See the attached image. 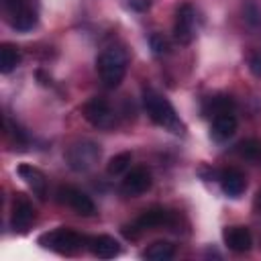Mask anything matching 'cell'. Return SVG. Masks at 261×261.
<instances>
[{"label": "cell", "mask_w": 261, "mask_h": 261, "mask_svg": "<svg viewBox=\"0 0 261 261\" xmlns=\"http://www.w3.org/2000/svg\"><path fill=\"white\" fill-rule=\"evenodd\" d=\"M249 69L255 77H261V51H255L249 57Z\"/></svg>", "instance_id": "obj_24"}, {"label": "cell", "mask_w": 261, "mask_h": 261, "mask_svg": "<svg viewBox=\"0 0 261 261\" xmlns=\"http://www.w3.org/2000/svg\"><path fill=\"white\" fill-rule=\"evenodd\" d=\"M16 173L20 175V179H24V184L33 190V194H37L41 200L47 198V177L39 167L29 165V163H20L16 167Z\"/></svg>", "instance_id": "obj_11"}, {"label": "cell", "mask_w": 261, "mask_h": 261, "mask_svg": "<svg viewBox=\"0 0 261 261\" xmlns=\"http://www.w3.org/2000/svg\"><path fill=\"white\" fill-rule=\"evenodd\" d=\"M35 206L24 194H14L10 208V226L14 232H27L35 220Z\"/></svg>", "instance_id": "obj_8"}, {"label": "cell", "mask_w": 261, "mask_h": 261, "mask_svg": "<svg viewBox=\"0 0 261 261\" xmlns=\"http://www.w3.org/2000/svg\"><path fill=\"white\" fill-rule=\"evenodd\" d=\"M126 67H128V57L120 47H108L96 59L98 75L106 88H116L124 80Z\"/></svg>", "instance_id": "obj_2"}, {"label": "cell", "mask_w": 261, "mask_h": 261, "mask_svg": "<svg viewBox=\"0 0 261 261\" xmlns=\"http://www.w3.org/2000/svg\"><path fill=\"white\" fill-rule=\"evenodd\" d=\"M218 179H220V188H222V192H224L226 196H230V198H239V196L245 192V188H247L245 173L239 171V169H234V167L224 169V171L220 173Z\"/></svg>", "instance_id": "obj_12"}, {"label": "cell", "mask_w": 261, "mask_h": 261, "mask_svg": "<svg viewBox=\"0 0 261 261\" xmlns=\"http://www.w3.org/2000/svg\"><path fill=\"white\" fill-rule=\"evenodd\" d=\"M128 6L137 12H145L151 6V0H128Z\"/></svg>", "instance_id": "obj_26"}, {"label": "cell", "mask_w": 261, "mask_h": 261, "mask_svg": "<svg viewBox=\"0 0 261 261\" xmlns=\"http://www.w3.org/2000/svg\"><path fill=\"white\" fill-rule=\"evenodd\" d=\"M82 114H84V118H86L92 126H96V128H110V126H114V122H116V116H114V112H112L108 100H106V98H100V96L90 98V100L82 106Z\"/></svg>", "instance_id": "obj_6"}, {"label": "cell", "mask_w": 261, "mask_h": 261, "mask_svg": "<svg viewBox=\"0 0 261 261\" xmlns=\"http://www.w3.org/2000/svg\"><path fill=\"white\" fill-rule=\"evenodd\" d=\"M237 151H239V155H241L243 159L257 161L259 155H261V141H257V139H247V141L239 143Z\"/></svg>", "instance_id": "obj_21"}, {"label": "cell", "mask_w": 261, "mask_h": 261, "mask_svg": "<svg viewBox=\"0 0 261 261\" xmlns=\"http://www.w3.org/2000/svg\"><path fill=\"white\" fill-rule=\"evenodd\" d=\"M173 39L179 45H190L196 39V10L190 2H184L175 8Z\"/></svg>", "instance_id": "obj_5"}, {"label": "cell", "mask_w": 261, "mask_h": 261, "mask_svg": "<svg viewBox=\"0 0 261 261\" xmlns=\"http://www.w3.org/2000/svg\"><path fill=\"white\" fill-rule=\"evenodd\" d=\"M259 157H261V155H259Z\"/></svg>", "instance_id": "obj_29"}, {"label": "cell", "mask_w": 261, "mask_h": 261, "mask_svg": "<svg viewBox=\"0 0 261 261\" xmlns=\"http://www.w3.org/2000/svg\"><path fill=\"white\" fill-rule=\"evenodd\" d=\"M234 108V102L230 96H214L210 98V112L216 116V114H222V112H232Z\"/></svg>", "instance_id": "obj_22"}, {"label": "cell", "mask_w": 261, "mask_h": 261, "mask_svg": "<svg viewBox=\"0 0 261 261\" xmlns=\"http://www.w3.org/2000/svg\"><path fill=\"white\" fill-rule=\"evenodd\" d=\"M149 47L155 55H167L169 53V41L161 33H153L149 37Z\"/></svg>", "instance_id": "obj_23"}, {"label": "cell", "mask_w": 261, "mask_h": 261, "mask_svg": "<svg viewBox=\"0 0 261 261\" xmlns=\"http://www.w3.org/2000/svg\"><path fill=\"white\" fill-rule=\"evenodd\" d=\"M243 20L249 29L261 33V2L259 0H245L243 2Z\"/></svg>", "instance_id": "obj_18"}, {"label": "cell", "mask_w": 261, "mask_h": 261, "mask_svg": "<svg viewBox=\"0 0 261 261\" xmlns=\"http://www.w3.org/2000/svg\"><path fill=\"white\" fill-rule=\"evenodd\" d=\"M151 188V173L147 167H135L126 173V177L122 179V186H120V192L124 196H130V198H137L141 194H145L147 190Z\"/></svg>", "instance_id": "obj_9"}, {"label": "cell", "mask_w": 261, "mask_h": 261, "mask_svg": "<svg viewBox=\"0 0 261 261\" xmlns=\"http://www.w3.org/2000/svg\"><path fill=\"white\" fill-rule=\"evenodd\" d=\"M88 247L92 251V255H96L98 259H112L120 253V245L114 237L110 234H98V237H92L88 241Z\"/></svg>", "instance_id": "obj_13"}, {"label": "cell", "mask_w": 261, "mask_h": 261, "mask_svg": "<svg viewBox=\"0 0 261 261\" xmlns=\"http://www.w3.org/2000/svg\"><path fill=\"white\" fill-rule=\"evenodd\" d=\"M20 61V53L12 43H4L0 47V71L2 73H10Z\"/></svg>", "instance_id": "obj_19"}, {"label": "cell", "mask_w": 261, "mask_h": 261, "mask_svg": "<svg viewBox=\"0 0 261 261\" xmlns=\"http://www.w3.org/2000/svg\"><path fill=\"white\" fill-rule=\"evenodd\" d=\"M171 222H173V214L169 210H165V208H149L135 220V224L141 230L153 228V226H161V224H171Z\"/></svg>", "instance_id": "obj_15"}, {"label": "cell", "mask_w": 261, "mask_h": 261, "mask_svg": "<svg viewBox=\"0 0 261 261\" xmlns=\"http://www.w3.org/2000/svg\"><path fill=\"white\" fill-rule=\"evenodd\" d=\"M130 161H133V155H130V151H122V153H116L114 157H110V161H108V165H106V171H108V175H120L122 171H126V169H128Z\"/></svg>", "instance_id": "obj_20"}, {"label": "cell", "mask_w": 261, "mask_h": 261, "mask_svg": "<svg viewBox=\"0 0 261 261\" xmlns=\"http://www.w3.org/2000/svg\"><path fill=\"white\" fill-rule=\"evenodd\" d=\"M88 241L90 239H86L84 234H80L71 228H63V226L39 237V245L43 249L55 251L59 255H75L84 249V245H88Z\"/></svg>", "instance_id": "obj_3"}, {"label": "cell", "mask_w": 261, "mask_h": 261, "mask_svg": "<svg viewBox=\"0 0 261 261\" xmlns=\"http://www.w3.org/2000/svg\"><path fill=\"white\" fill-rule=\"evenodd\" d=\"M10 24L16 31H31L37 24V14L29 6H20L10 12Z\"/></svg>", "instance_id": "obj_16"}, {"label": "cell", "mask_w": 261, "mask_h": 261, "mask_svg": "<svg viewBox=\"0 0 261 261\" xmlns=\"http://www.w3.org/2000/svg\"><path fill=\"white\" fill-rule=\"evenodd\" d=\"M6 2V8L12 12V10H16V8H20V6H24L22 4V0H4Z\"/></svg>", "instance_id": "obj_27"}, {"label": "cell", "mask_w": 261, "mask_h": 261, "mask_svg": "<svg viewBox=\"0 0 261 261\" xmlns=\"http://www.w3.org/2000/svg\"><path fill=\"white\" fill-rule=\"evenodd\" d=\"M237 130V116L232 112H222V114H216L214 120H212V139L216 141H226L234 135Z\"/></svg>", "instance_id": "obj_14"}, {"label": "cell", "mask_w": 261, "mask_h": 261, "mask_svg": "<svg viewBox=\"0 0 261 261\" xmlns=\"http://www.w3.org/2000/svg\"><path fill=\"white\" fill-rule=\"evenodd\" d=\"M173 253H175V247L169 241H155V243H151L143 251V259H149V261H167V259L173 257Z\"/></svg>", "instance_id": "obj_17"}, {"label": "cell", "mask_w": 261, "mask_h": 261, "mask_svg": "<svg viewBox=\"0 0 261 261\" xmlns=\"http://www.w3.org/2000/svg\"><path fill=\"white\" fill-rule=\"evenodd\" d=\"M253 206H255V210H257V212H261V192H257V196H255V202H253Z\"/></svg>", "instance_id": "obj_28"}, {"label": "cell", "mask_w": 261, "mask_h": 261, "mask_svg": "<svg viewBox=\"0 0 261 261\" xmlns=\"http://www.w3.org/2000/svg\"><path fill=\"white\" fill-rule=\"evenodd\" d=\"M98 159H100V147L90 139L75 141L65 151V161L73 171H88L98 163Z\"/></svg>", "instance_id": "obj_4"}, {"label": "cell", "mask_w": 261, "mask_h": 261, "mask_svg": "<svg viewBox=\"0 0 261 261\" xmlns=\"http://www.w3.org/2000/svg\"><path fill=\"white\" fill-rule=\"evenodd\" d=\"M222 239L224 245L232 251V253H247L253 247V237L251 230L243 224H234V226H226L222 230Z\"/></svg>", "instance_id": "obj_10"}, {"label": "cell", "mask_w": 261, "mask_h": 261, "mask_svg": "<svg viewBox=\"0 0 261 261\" xmlns=\"http://www.w3.org/2000/svg\"><path fill=\"white\" fill-rule=\"evenodd\" d=\"M122 234L128 239V241H137L139 239V234H141V228L137 226V224H126V226H122Z\"/></svg>", "instance_id": "obj_25"}, {"label": "cell", "mask_w": 261, "mask_h": 261, "mask_svg": "<svg viewBox=\"0 0 261 261\" xmlns=\"http://www.w3.org/2000/svg\"><path fill=\"white\" fill-rule=\"evenodd\" d=\"M57 200H59L61 204L69 206V208H71L75 214H80V216H94V214H96V204H94V200H92L88 194H84L82 190L73 188V186H61V188L57 190Z\"/></svg>", "instance_id": "obj_7"}, {"label": "cell", "mask_w": 261, "mask_h": 261, "mask_svg": "<svg viewBox=\"0 0 261 261\" xmlns=\"http://www.w3.org/2000/svg\"><path fill=\"white\" fill-rule=\"evenodd\" d=\"M143 106H145L149 118H151L155 124L165 126V128L171 130V133H184V124H181V120L177 118V114H175L171 102H169L165 96H161L159 92H155V90H151V88H145V90H143Z\"/></svg>", "instance_id": "obj_1"}]
</instances>
